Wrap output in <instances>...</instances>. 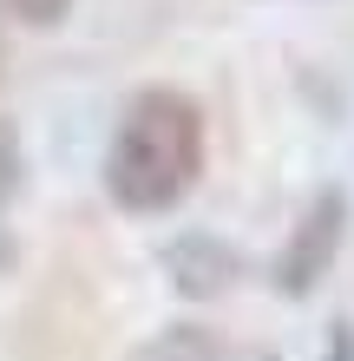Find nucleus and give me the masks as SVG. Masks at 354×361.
<instances>
[{
  "label": "nucleus",
  "instance_id": "f257e3e1",
  "mask_svg": "<svg viewBox=\"0 0 354 361\" xmlns=\"http://www.w3.org/2000/svg\"><path fill=\"white\" fill-rule=\"evenodd\" d=\"M203 171V112L171 86H151L125 105L112 152H106V190L118 210H171Z\"/></svg>",
  "mask_w": 354,
  "mask_h": 361
},
{
  "label": "nucleus",
  "instance_id": "f03ea898",
  "mask_svg": "<svg viewBox=\"0 0 354 361\" xmlns=\"http://www.w3.org/2000/svg\"><path fill=\"white\" fill-rule=\"evenodd\" d=\"M341 230H348V197L341 190H322L315 204L296 217V230H289L282 257H276V289L282 295H308L328 276V263H335L341 250Z\"/></svg>",
  "mask_w": 354,
  "mask_h": 361
},
{
  "label": "nucleus",
  "instance_id": "7ed1b4c3",
  "mask_svg": "<svg viewBox=\"0 0 354 361\" xmlns=\"http://www.w3.org/2000/svg\"><path fill=\"white\" fill-rule=\"evenodd\" d=\"M164 263H171V283L184 295H223L236 276V250H223L217 237H177Z\"/></svg>",
  "mask_w": 354,
  "mask_h": 361
},
{
  "label": "nucleus",
  "instance_id": "20e7f679",
  "mask_svg": "<svg viewBox=\"0 0 354 361\" xmlns=\"http://www.w3.org/2000/svg\"><path fill=\"white\" fill-rule=\"evenodd\" d=\"M132 361H230V348H223V335H210V329L177 322V329L151 335V342H144Z\"/></svg>",
  "mask_w": 354,
  "mask_h": 361
},
{
  "label": "nucleus",
  "instance_id": "39448f33",
  "mask_svg": "<svg viewBox=\"0 0 354 361\" xmlns=\"http://www.w3.org/2000/svg\"><path fill=\"white\" fill-rule=\"evenodd\" d=\"M72 0H0V13H13V20H27V27H59L66 20Z\"/></svg>",
  "mask_w": 354,
  "mask_h": 361
},
{
  "label": "nucleus",
  "instance_id": "423d86ee",
  "mask_svg": "<svg viewBox=\"0 0 354 361\" xmlns=\"http://www.w3.org/2000/svg\"><path fill=\"white\" fill-rule=\"evenodd\" d=\"M13 184H20V145H13L7 125H0V204L13 197Z\"/></svg>",
  "mask_w": 354,
  "mask_h": 361
},
{
  "label": "nucleus",
  "instance_id": "0eeeda50",
  "mask_svg": "<svg viewBox=\"0 0 354 361\" xmlns=\"http://www.w3.org/2000/svg\"><path fill=\"white\" fill-rule=\"evenodd\" d=\"M322 361H354V329H348V322H335V329H328Z\"/></svg>",
  "mask_w": 354,
  "mask_h": 361
}]
</instances>
